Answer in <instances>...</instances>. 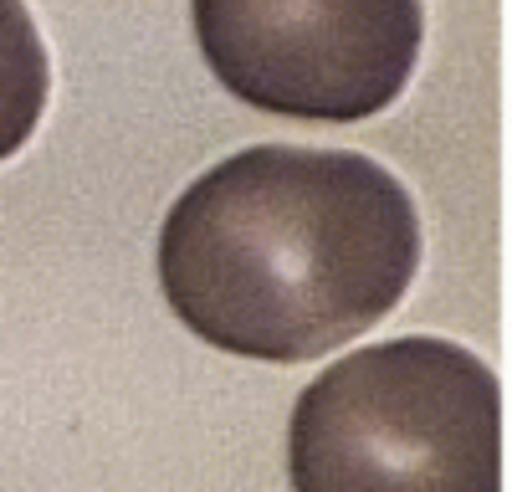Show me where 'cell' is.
I'll list each match as a JSON object with an SVG mask.
<instances>
[{"label": "cell", "mask_w": 512, "mask_h": 492, "mask_svg": "<svg viewBox=\"0 0 512 492\" xmlns=\"http://www.w3.org/2000/svg\"><path fill=\"white\" fill-rule=\"evenodd\" d=\"M420 267L410 190L354 149L256 144L159 226V287L195 339L303 364L390 318Z\"/></svg>", "instance_id": "cell-1"}, {"label": "cell", "mask_w": 512, "mask_h": 492, "mask_svg": "<svg viewBox=\"0 0 512 492\" xmlns=\"http://www.w3.org/2000/svg\"><path fill=\"white\" fill-rule=\"evenodd\" d=\"M292 492H502V390L451 339L344 354L287 421Z\"/></svg>", "instance_id": "cell-2"}, {"label": "cell", "mask_w": 512, "mask_h": 492, "mask_svg": "<svg viewBox=\"0 0 512 492\" xmlns=\"http://www.w3.org/2000/svg\"><path fill=\"white\" fill-rule=\"evenodd\" d=\"M216 82L277 118L359 123L384 113L420 62V0H190Z\"/></svg>", "instance_id": "cell-3"}, {"label": "cell", "mask_w": 512, "mask_h": 492, "mask_svg": "<svg viewBox=\"0 0 512 492\" xmlns=\"http://www.w3.org/2000/svg\"><path fill=\"white\" fill-rule=\"evenodd\" d=\"M52 62L26 0H0V164L36 134L47 113Z\"/></svg>", "instance_id": "cell-4"}]
</instances>
